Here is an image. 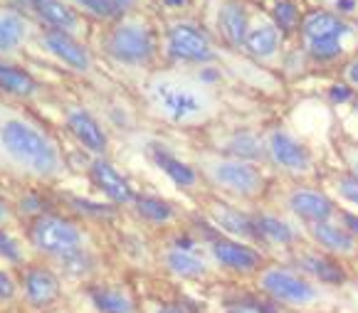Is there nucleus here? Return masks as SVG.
<instances>
[{
	"label": "nucleus",
	"mask_w": 358,
	"mask_h": 313,
	"mask_svg": "<svg viewBox=\"0 0 358 313\" xmlns=\"http://www.w3.org/2000/svg\"><path fill=\"white\" fill-rule=\"evenodd\" d=\"M0 141L6 146V151L15 158L17 163H22L30 170L40 173V175H50L57 170L59 158L55 146L48 138L32 126L22 124V121H8L0 131Z\"/></svg>",
	"instance_id": "f257e3e1"
},
{
	"label": "nucleus",
	"mask_w": 358,
	"mask_h": 313,
	"mask_svg": "<svg viewBox=\"0 0 358 313\" xmlns=\"http://www.w3.org/2000/svg\"><path fill=\"white\" fill-rule=\"evenodd\" d=\"M259 289L272 301L294 308L311 306L319 298V291H316V286L309 279L299 277L296 272L285 269V266H269V269H264L259 274Z\"/></svg>",
	"instance_id": "f03ea898"
},
{
	"label": "nucleus",
	"mask_w": 358,
	"mask_h": 313,
	"mask_svg": "<svg viewBox=\"0 0 358 313\" xmlns=\"http://www.w3.org/2000/svg\"><path fill=\"white\" fill-rule=\"evenodd\" d=\"M32 242L37 249L55 256H72L82 252V232L62 217H40L32 227Z\"/></svg>",
	"instance_id": "7ed1b4c3"
},
{
	"label": "nucleus",
	"mask_w": 358,
	"mask_h": 313,
	"mask_svg": "<svg viewBox=\"0 0 358 313\" xmlns=\"http://www.w3.org/2000/svg\"><path fill=\"white\" fill-rule=\"evenodd\" d=\"M153 101L171 121H190L203 114V99L198 92L176 82H158L151 89Z\"/></svg>",
	"instance_id": "20e7f679"
},
{
	"label": "nucleus",
	"mask_w": 358,
	"mask_h": 313,
	"mask_svg": "<svg viewBox=\"0 0 358 313\" xmlns=\"http://www.w3.org/2000/svg\"><path fill=\"white\" fill-rule=\"evenodd\" d=\"M109 50L119 62L127 64H141L151 57L153 42L146 27L141 25H122L116 27L109 40Z\"/></svg>",
	"instance_id": "39448f33"
},
{
	"label": "nucleus",
	"mask_w": 358,
	"mask_h": 313,
	"mask_svg": "<svg viewBox=\"0 0 358 313\" xmlns=\"http://www.w3.org/2000/svg\"><path fill=\"white\" fill-rule=\"evenodd\" d=\"M169 52L176 59H185V62H208V59H213V48L208 37L198 27L185 25V22L171 27Z\"/></svg>",
	"instance_id": "423d86ee"
},
{
	"label": "nucleus",
	"mask_w": 358,
	"mask_h": 313,
	"mask_svg": "<svg viewBox=\"0 0 358 313\" xmlns=\"http://www.w3.org/2000/svg\"><path fill=\"white\" fill-rule=\"evenodd\" d=\"M213 177L222 188L237 195H255L262 190V175L248 161H222L213 168Z\"/></svg>",
	"instance_id": "0eeeda50"
},
{
	"label": "nucleus",
	"mask_w": 358,
	"mask_h": 313,
	"mask_svg": "<svg viewBox=\"0 0 358 313\" xmlns=\"http://www.w3.org/2000/svg\"><path fill=\"white\" fill-rule=\"evenodd\" d=\"M213 256L220 266L237 274H252L262 264V254L257 249L235 240H215L213 242Z\"/></svg>",
	"instance_id": "6e6552de"
},
{
	"label": "nucleus",
	"mask_w": 358,
	"mask_h": 313,
	"mask_svg": "<svg viewBox=\"0 0 358 313\" xmlns=\"http://www.w3.org/2000/svg\"><path fill=\"white\" fill-rule=\"evenodd\" d=\"M267 148H269V156H272V161L277 163V166L287 168V170H294V173L309 170L311 158H309V153H306V148L301 146L296 138H292L289 133H285V131H274L267 141Z\"/></svg>",
	"instance_id": "1a4fd4ad"
},
{
	"label": "nucleus",
	"mask_w": 358,
	"mask_h": 313,
	"mask_svg": "<svg viewBox=\"0 0 358 313\" xmlns=\"http://www.w3.org/2000/svg\"><path fill=\"white\" fill-rule=\"evenodd\" d=\"M292 212H296L301 219L319 225V222H329L334 214V203L319 190H294L289 198Z\"/></svg>",
	"instance_id": "9d476101"
},
{
	"label": "nucleus",
	"mask_w": 358,
	"mask_h": 313,
	"mask_svg": "<svg viewBox=\"0 0 358 313\" xmlns=\"http://www.w3.org/2000/svg\"><path fill=\"white\" fill-rule=\"evenodd\" d=\"M22 284H25V296L32 306H50L59 298V282L48 269H30Z\"/></svg>",
	"instance_id": "9b49d317"
},
{
	"label": "nucleus",
	"mask_w": 358,
	"mask_h": 313,
	"mask_svg": "<svg viewBox=\"0 0 358 313\" xmlns=\"http://www.w3.org/2000/svg\"><path fill=\"white\" fill-rule=\"evenodd\" d=\"M92 177H94V183L101 188V193L106 198H111L114 203H131L134 193L129 188V183L122 177V173L116 170L111 163L106 161H94L92 163Z\"/></svg>",
	"instance_id": "f8f14e48"
},
{
	"label": "nucleus",
	"mask_w": 358,
	"mask_h": 313,
	"mask_svg": "<svg viewBox=\"0 0 358 313\" xmlns=\"http://www.w3.org/2000/svg\"><path fill=\"white\" fill-rule=\"evenodd\" d=\"M45 45L50 48V52L57 54L62 62H67L72 69H79V72H87L90 69V54H87V50L79 45V42H74L69 35H64V32L55 30V32H48L45 35Z\"/></svg>",
	"instance_id": "ddd939ff"
},
{
	"label": "nucleus",
	"mask_w": 358,
	"mask_h": 313,
	"mask_svg": "<svg viewBox=\"0 0 358 313\" xmlns=\"http://www.w3.org/2000/svg\"><path fill=\"white\" fill-rule=\"evenodd\" d=\"M296 264H299L301 272L309 274L314 282L331 284V286H338V284L346 282V272H343L336 261L329 259V256H324V254L309 252V254H301L299 259H296Z\"/></svg>",
	"instance_id": "4468645a"
},
{
	"label": "nucleus",
	"mask_w": 358,
	"mask_h": 313,
	"mask_svg": "<svg viewBox=\"0 0 358 313\" xmlns=\"http://www.w3.org/2000/svg\"><path fill=\"white\" fill-rule=\"evenodd\" d=\"M67 124H69V129H72L74 136L82 141V146H87L90 151H94V153H104V148H106L104 131H101V126L96 124V121L87 114V111H79V109L69 111Z\"/></svg>",
	"instance_id": "2eb2a0df"
},
{
	"label": "nucleus",
	"mask_w": 358,
	"mask_h": 313,
	"mask_svg": "<svg viewBox=\"0 0 358 313\" xmlns=\"http://www.w3.org/2000/svg\"><path fill=\"white\" fill-rule=\"evenodd\" d=\"M301 30H304L306 42H314V40H341V35L348 27L341 17L331 15V13L316 10L311 15H306Z\"/></svg>",
	"instance_id": "dca6fc26"
},
{
	"label": "nucleus",
	"mask_w": 358,
	"mask_h": 313,
	"mask_svg": "<svg viewBox=\"0 0 358 313\" xmlns=\"http://www.w3.org/2000/svg\"><path fill=\"white\" fill-rule=\"evenodd\" d=\"M217 25L230 45H245L248 40V13L240 3L230 0L217 13Z\"/></svg>",
	"instance_id": "f3484780"
},
{
	"label": "nucleus",
	"mask_w": 358,
	"mask_h": 313,
	"mask_svg": "<svg viewBox=\"0 0 358 313\" xmlns=\"http://www.w3.org/2000/svg\"><path fill=\"white\" fill-rule=\"evenodd\" d=\"M311 237L319 242V247H324L327 252L334 254H351L356 249V237L348 230L331 222H319V225H311Z\"/></svg>",
	"instance_id": "a211bd4d"
},
{
	"label": "nucleus",
	"mask_w": 358,
	"mask_h": 313,
	"mask_svg": "<svg viewBox=\"0 0 358 313\" xmlns=\"http://www.w3.org/2000/svg\"><path fill=\"white\" fill-rule=\"evenodd\" d=\"M255 232H257L259 240L272 242V245H280V247H287L296 240V232L287 225L285 219L272 217V214H259V217H255Z\"/></svg>",
	"instance_id": "6ab92c4d"
},
{
	"label": "nucleus",
	"mask_w": 358,
	"mask_h": 313,
	"mask_svg": "<svg viewBox=\"0 0 358 313\" xmlns=\"http://www.w3.org/2000/svg\"><path fill=\"white\" fill-rule=\"evenodd\" d=\"M213 217L215 222L230 235H240V237H257L255 232V219L248 217L245 212L235 208H227V205H215L213 208Z\"/></svg>",
	"instance_id": "aec40b11"
},
{
	"label": "nucleus",
	"mask_w": 358,
	"mask_h": 313,
	"mask_svg": "<svg viewBox=\"0 0 358 313\" xmlns=\"http://www.w3.org/2000/svg\"><path fill=\"white\" fill-rule=\"evenodd\" d=\"M166 266L180 279H201L206 274V261L188 249H171L166 254Z\"/></svg>",
	"instance_id": "412c9836"
},
{
	"label": "nucleus",
	"mask_w": 358,
	"mask_h": 313,
	"mask_svg": "<svg viewBox=\"0 0 358 313\" xmlns=\"http://www.w3.org/2000/svg\"><path fill=\"white\" fill-rule=\"evenodd\" d=\"M0 89L15 96H30L35 92V79L8 62H0Z\"/></svg>",
	"instance_id": "4be33fe9"
},
{
	"label": "nucleus",
	"mask_w": 358,
	"mask_h": 313,
	"mask_svg": "<svg viewBox=\"0 0 358 313\" xmlns=\"http://www.w3.org/2000/svg\"><path fill=\"white\" fill-rule=\"evenodd\" d=\"M245 48L255 54V57H269L280 48V30L274 25H259L252 32H248Z\"/></svg>",
	"instance_id": "5701e85b"
},
{
	"label": "nucleus",
	"mask_w": 358,
	"mask_h": 313,
	"mask_svg": "<svg viewBox=\"0 0 358 313\" xmlns=\"http://www.w3.org/2000/svg\"><path fill=\"white\" fill-rule=\"evenodd\" d=\"M37 13L43 15V20H48L50 25L59 27V32L72 30L77 25V15L72 8H67L62 0H35Z\"/></svg>",
	"instance_id": "b1692460"
},
{
	"label": "nucleus",
	"mask_w": 358,
	"mask_h": 313,
	"mask_svg": "<svg viewBox=\"0 0 358 313\" xmlns=\"http://www.w3.org/2000/svg\"><path fill=\"white\" fill-rule=\"evenodd\" d=\"M153 158H156L158 168H161V170H164L176 185H180V188H190V185H195V170L190 166L180 163L178 158H173L166 151H156L153 153Z\"/></svg>",
	"instance_id": "393cba45"
},
{
	"label": "nucleus",
	"mask_w": 358,
	"mask_h": 313,
	"mask_svg": "<svg viewBox=\"0 0 358 313\" xmlns=\"http://www.w3.org/2000/svg\"><path fill=\"white\" fill-rule=\"evenodd\" d=\"M92 301L101 313H134V303L127 293L111 291V289H96L92 291Z\"/></svg>",
	"instance_id": "a878e982"
},
{
	"label": "nucleus",
	"mask_w": 358,
	"mask_h": 313,
	"mask_svg": "<svg viewBox=\"0 0 358 313\" xmlns=\"http://www.w3.org/2000/svg\"><path fill=\"white\" fill-rule=\"evenodd\" d=\"M25 35V22L22 17H17L15 13H3L0 15V50L8 52V50L17 48Z\"/></svg>",
	"instance_id": "bb28decb"
},
{
	"label": "nucleus",
	"mask_w": 358,
	"mask_h": 313,
	"mask_svg": "<svg viewBox=\"0 0 358 313\" xmlns=\"http://www.w3.org/2000/svg\"><path fill=\"white\" fill-rule=\"evenodd\" d=\"M136 210L141 217L151 219V222H169L173 217V210H171L169 203H164V200L158 198H148V195L136 198Z\"/></svg>",
	"instance_id": "cd10ccee"
},
{
	"label": "nucleus",
	"mask_w": 358,
	"mask_h": 313,
	"mask_svg": "<svg viewBox=\"0 0 358 313\" xmlns=\"http://www.w3.org/2000/svg\"><path fill=\"white\" fill-rule=\"evenodd\" d=\"M227 151H230L232 156H237V161H250V158H259L262 143L255 136H250V133H240V136H235L230 141Z\"/></svg>",
	"instance_id": "c85d7f7f"
},
{
	"label": "nucleus",
	"mask_w": 358,
	"mask_h": 313,
	"mask_svg": "<svg viewBox=\"0 0 358 313\" xmlns=\"http://www.w3.org/2000/svg\"><path fill=\"white\" fill-rule=\"evenodd\" d=\"M274 22L280 25L282 32H292L296 25H299V10L292 0H277L274 6Z\"/></svg>",
	"instance_id": "c756f323"
},
{
	"label": "nucleus",
	"mask_w": 358,
	"mask_h": 313,
	"mask_svg": "<svg viewBox=\"0 0 358 313\" xmlns=\"http://www.w3.org/2000/svg\"><path fill=\"white\" fill-rule=\"evenodd\" d=\"M309 52L316 59H334L341 54V40H314L309 42Z\"/></svg>",
	"instance_id": "7c9ffc66"
},
{
	"label": "nucleus",
	"mask_w": 358,
	"mask_h": 313,
	"mask_svg": "<svg viewBox=\"0 0 358 313\" xmlns=\"http://www.w3.org/2000/svg\"><path fill=\"white\" fill-rule=\"evenodd\" d=\"M79 6L87 8L90 13H94V15L99 17H114L116 15V8L111 6L109 0H77Z\"/></svg>",
	"instance_id": "2f4dec72"
},
{
	"label": "nucleus",
	"mask_w": 358,
	"mask_h": 313,
	"mask_svg": "<svg viewBox=\"0 0 358 313\" xmlns=\"http://www.w3.org/2000/svg\"><path fill=\"white\" fill-rule=\"evenodd\" d=\"M338 193L348 200V203L358 205V177L356 175H343L338 177Z\"/></svg>",
	"instance_id": "473e14b6"
},
{
	"label": "nucleus",
	"mask_w": 358,
	"mask_h": 313,
	"mask_svg": "<svg viewBox=\"0 0 358 313\" xmlns=\"http://www.w3.org/2000/svg\"><path fill=\"white\" fill-rule=\"evenodd\" d=\"M0 254L6 256V259H10V261L20 259V249H17V245L6 235V232H0Z\"/></svg>",
	"instance_id": "72a5a7b5"
},
{
	"label": "nucleus",
	"mask_w": 358,
	"mask_h": 313,
	"mask_svg": "<svg viewBox=\"0 0 358 313\" xmlns=\"http://www.w3.org/2000/svg\"><path fill=\"white\" fill-rule=\"evenodd\" d=\"M13 293H15V284H13V279L0 269V298H13Z\"/></svg>",
	"instance_id": "f704fd0d"
},
{
	"label": "nucleus",
	"mask_w": 358,
	"mask_h": 313,
	"mask_svg": "<svg viewBox=\"0 0 358 313\" xmlns=\"http://www.w3.org/2000/svg\"><path fill=\"white\" fill-rule=\"evenodd\" d=\"M341 219H343V230H348L353 237H356V235H358V214L343 212V214H341Z\"/></svg>",
	"instance_id": "c9c22d12"
},
{
	"label": "nucleus",
	"mask_w": 358,
	"mask_h": 313,
	"mask_svg": "<svg viewBox=\"0 0 358 313\" xmlns=\"http://www.w3.org/2000/svg\"><path fill=\"white\" fill-rule=\"evenodd\" d=\"M331 99L334 101H346V99H351V89H348L346 84H336V87H331Z\"/></svg>",
	"instance_id": "e433bc0d"
},
{
	"label": "nucleus",
	"mask_w": 358,
	"mask_h": 313,
	"mask_svg": "<svg viewBox=\"0 0 358 313\" xmlns=\"http://www.w3.org/2000/svg\"><path fill=\"white\" fill-rule=\"evenodd\" d=\"M227 313H264L259 306H252V303H240V306H232Z\"/></svg>",
	"instance_id": "4c0bfd02"
},
{
	"label": "nucleus",
	"mask_w": 358,
	"mask_h": 313,
	"mask_svg": "<svg viewBox=\"0 0 358 313\" xmlns=\"http://www.w3.org/2000/svg\"><path fill=\"white\" fill-rule=\"evenodd\" d=\"M346 77L351 79L353 84H358V59H356V62H351V64H348V69H346Z\"/></svg>",
	"instance_id": "58836bf2"
},
{
	"label": "nucleus",
	"mask_w": 358,
	"mask_h": 313,
	"mask_svg": "<svg viewBox=\"0 0 358 313\" xmlns=\"http://www.w3.org/2000/svg\"><path fill=\"white\" fill-rule=\"evenodd\" d=\"M156 313H188V311L180 308V306H158Z\"/></svg>",
	"instance_id": "ea45409f"
},
{
	"label": "nucleus",
	"mask_w": 358,
	"mask_h": 313,
	"mask_svg": "<svg viewBox=\"0 0 358 313\" xmlns=\"http://www.w3.org/2000/svg\"><path fill=\"white\" fill-rule=\"evenodd\" d=\"M109 3H111V6L116 8V10H127V8L131 6L134 0H109Z\"/></svg>",
	"instance_id": "a19ab883"
},
{
	"label": "nucleus",
	"mask_w": 358,
	"mask_h": 313,
	"mask_svg": "<svg viewBox=\"0 0 358 313\" xmlns=\"http://www.w3.org/2000/svg\"><path fill=\"white\" fill-rule=\"evenodd\" d=\"M190 0H166V6H171V8H183V6H188Z\"/></svg>",
	"instance_id": "79ce46f5"
},
{
	"label": "nucleus",
	"mask_w": 358,
	"mask_h": 313,
	"mask_svg": "<svg viewBox=\"0 0 358 313\" xmlns=\"http://www.w3.org/2000/svg\"><path fill=\"white\" fill-rule=\"evenodd\" d=\"M8 217V208H6V203H3V200H0V222H3V219Z\"/></svg>",
	"instance_id": "37998d69"
},
{
	"label": "nucleus",
	"mask_w": 358,
	"mask_h": 313,
	"mask_svg": "<svg viewBox=\"0 0 358 313\" xmlns=\"http://www.w3.org/2000/svg\"><path fill=\"white\" fill-rule=\"evenodd\" d=\"M338 8H343V10H351V8H353V0H341V3H338Z\"/></svg>",
	"instance_id": "c03bdc74"
},
{
	"label": "nucleus",
	"mask_w": 358,
	"mask_h": 313,
	"mask_svg": "<svg viewBox=\"0 0 358 313\" xmlns=\"http://www.w3.org/2000/svg\"><path fill=\"white\" fill-rule=\"evenodd\" d=\"M353 175L358 177V158H356V163H353Z\"/></svg>",
	"instance_id": "a18cd8bd"
},
{
	"label": "nucleus",
	"mask_w": 358,
	"mask_h": 313,
	"mask_svg": "<svg viewBox=\"0 0 358 313\" xmlns=\"http://www.w3.org/2000/svg\"><path fill=\"white\" fill-rule=\"evenodd\" d=\"M17 3H32V0H17Z\"/></svg>",
	"instance_id": "49530a36"
}]
</instances>
